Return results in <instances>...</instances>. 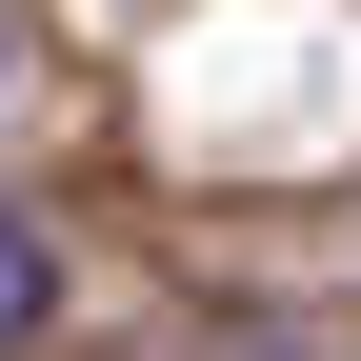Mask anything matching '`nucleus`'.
Returning <instances> with one entry per match:
<instances>
[{"label":"nucleus","mask_w":361,"mask_h":361,"mask_svg":"<svg viewBox=\"0 0 361 361\" xmlns=\"http://www.w3.org/2000/svg\"><path fill=\"white\" fill-rule=\"evenodd\" d=\"M61 322V241H40V221H0V341H40Z\"/></svg>","instance_id":"obj_1"},{"label":"nucleus","mask_w":361,"mask_h":361,"mask_svg":"<svg viewBox=\"0 0 361 361\" xmlns=\"http://www.w3.org/2000/svg\"><path fill=\"white\" fill-rule=\"evenodd\" d=\"M0 80H20V20H0Z\"/></svg>","instance_id":"obj_2"}]
</instances>
